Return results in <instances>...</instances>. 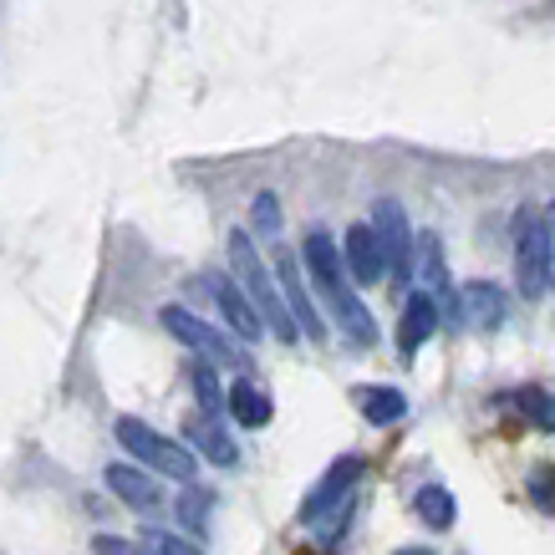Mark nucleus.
I'll use <instances>...</instances> for the list:
<instances>
[{
  "mask_svg": "<svg viewBox=\"0 0 555 555\" xmlns=\"http://www.w3.org/2000/svg\"><path fill=\"white\" fill-rule=\"evenodd\" d=\"M301 270L317 281V291L332 301V311H337L341 332L357 341V347H372L377 341V326H372V311L362 301H357L352 281H347V266H341V250L337 240L326 235V230H311L306 235V250H301Z\"/></svg>",
  "mask_w": 555,
  "mask_h": 555,
  "instance_id": "nucleus-1",
  "label": "nucleus"
},
{
  "mask_svg": "<svg viewBox=\"0 0 555 555\" xmlns=\"http://www.w3.org/2000/svg\"><path fill=\"white\" fill-rule=\"evenodd\" d=\"M230 266H235V286L250 296L260 326H270L281 341H301V332H296L286 301H281V291H275V275L266 270V260H260V250H255V240L245 235V230L230 235Z\"/></svg>",
  "mask_w": 555,
  "mask_h": 555,
  "instance_id": "nucleus-2",
  "label": "nucleus"
},
{
  "mask_svg": "<svg viewBox=\"0 0 555 555\" xmlns=\"http://www.w3.org/2000/svg\"><path fill=\"white\" fill-rule=\"evenodd\" d=\"M118 443L143 464V469L169 474V479H179V485H194V474H199V459L189 454L184 443H173L169 434L149 428L143 418H118Z\"/></svg>",
  "mask_w": 555,
  "mask_h": 555,
  "instance_id": "nucleus-3",
  "label": "nucleus"
},
{
  "mask_svg": "<svg viewBox=\"0 0 555 555\" xmlns=\"http://www.w3.org/2000/svg\"><path fill=\"white\" fill-rule=\"evenodd\" d=\"M158 321L169 326V337H179L184 347H194V352H199L209 367H250V357L240 352L235 341L224 337L219 326L199 321L194 311H184V306H164V311H158Z\"/></svg>",
  "mask_w": 555,
  "mask_h": 555,
  "instance_id": "nucleus-4",
  "label": "nucleus"
},
{
  "mask_svg": "<svg viewBox=\"0 0 555 555\" xmlns=\"http://www.w3.org/2000/svg\"><path fill=\"white\" fill-rule=\"evenodd\" d=\"M372 235L383 245V275L392 286H408V275H413V230H408L403 204L377 199V209H372Z\"/></svg>",
  "mask_w": 555,
  "mask_h": 555,
  "instance_id": "nucleus-5",
  "label": "nucleus"
},
{
  "mask_svg": "<svg viewBox=\"0 0 555 555\" xmlns=\"http://www.w3.org/2000/svg\"><path fill=\"white\" fill-rule=\"evenodd\" d=\"M275 291H281V301H286V311H291V321H296V332L301 337H311V341H326V321H321V311H317V301H311V291H306V270H301V260L291 250H281L275 255Z\"/></svg>",
  "mask_w": 555,
  "mask_h": 555,
  "instance_id": "nucleus-6",
  "label": "nucleus"
},
{
  "mask_svg": "<svg viewBox=\"0 0 555 555\" xmlns=\"http://www.w3.org/2000/svg\"><path fill=\"white\" fill-rule=\"evenodd\" d=\"M454 317L474 332H500L509 317V296L500 281H469V286L454 296Z\"/></svg>",
  "mask_w": 555,
  "mask_h": 555,
  "instance_id": "nucleus-7",
  "label": "nucleus"
},
{
  "mask_svg": "<svg viewBox=\"0 0 555 555\" xmlns=\"http://www.w3.org/2000/svg\"><path fill=\"white\" fill-rule=\"evenodd\" d=\"M515 281H520L525 301H540L545 296V235H540V219L520 215V230H515Z\"/></svg>",
  "mask_w": 555,
  "mask_h": 555,
  "instance_id": "nucleus-8",
  "label": "nucleus"
},
{
  "mask_svg": "<svg viewBox=\"0 0 555 555\" xmlns=\"http://www.w3.org/2000/svg\"><path fill=\"white\" fill-rule=\"evenodd\" d=\"M362 469H367V464H362V459H357V454L337 459L332 469L321 474V485L311 489V494H306L301 520H306V525H317L321 515H326V509H347V494H352V485H357V479H362Z\"/></svg>",
  "mask_w": 555,
  "mask_h": 555,
  "instance_id": "nucleus-9",
  "label": "nucleus"
},
{
  "mask_svg": "<svg viewBox=\"0 0 555 555\" xmlns=\"http://www.w3.org/2000/svg\"><path fill=\"white\" fill-rule=\"evenodd\" d=\"M209 291H215V306H219V317H224V326H230L240 341H255L260 332H266L260 317H255L250 296L235 286V275H209Z\"/></svg>",
  "mask_w": 555,
  "mask_h": 555,
  "instance_id": "nucleus-10",
  "label": "nucleus"
},
{
  "mask_svg": "<svg viewBox=\"0 0 555 555\" xmlns=\"http://www.w3.org/2000/svg\"><path fill=\"white\" fill-rule=\"evenodd\" d=\"M341 266L357 286H377L383 281V245L372 235V224H352L347 240H341Z\"/></svg>",
  "mask_w": 555,
  "mask_h": 555,
  "instance_id": "nucleus-11",
  "label": "nucleus"
},
{
  "mask_svg": "<svg viewBox=\"0 0 555 555\" xmlns=\"http://www.w3.org/2000/svg\"><path fill=\"white\" fill-rule=\"evenodd\" d=\"M438 317H443V311H438V301L428 296V291H413V296H408L403 326H398V347H403V357H413L423 341L434 337V332H438Z\"/></svg>",
  "mask_w": 555,
  "mask_h": 555,
  "instance_id": "nucleus-12",
  "label": "nucleus"
},
{
  "mask_svg": "<svg viewBox=\"0 0 555 555\" xmlns=\"http://www.w3.org/2000/svg\"><path fill=\"white\" fill-rule=\"evenodd\" d=\"M184 438L199 449L209 464H219V469H235L240 464V449H235V438L219 428V418H209V413H199V418H189L184 423Z\"/></svg>",
  "mask_w": 555,
  "mask_h": 555,
  "instance_id": "nucleus-13",
  "label": "nucleus"
},
{
  "mask_svg": "<svg viewBox=\"0 0 555 555\" xmlns=\"http://www.w3.org/2000/svg\"><path fill=\"white\" fill-rule=\"evenodd\" d=\"M107 489L133 509H158L164 505V489L153 485V474L133 469V464H113V469H107Z\"/></svg>",
  "mask_w": 555,
  "mask_h": 555,
  "instance_id": "nucleus-14",
  "label": "nucleus"
},
{
  "mask_svg": "<svg viewBox=\"0 0 555 555\" xmlns=\"http://www.w3.org/2000/svg\"><path fill=\"white\" fill-rule=\"evenodd\" d=\"M224 408H230V418H235L240 428H266V423H270V398L250 383V377H240V383L230 387Z\"/></svg>",
  "mask_w": 555,
  "mask_h": 555,
  "instance_id": "nucleus-15",
  "label": "nucleus"
},
{
  "mask_svg": "<svg viewBox=\"0 0 555 555\" xmlns=\"http://www.w3.org/2000/svg\"><path fill=\"white\" fill-rule=\"evenodd\" d=\"M357 408H362V418L387 428V423H398L408 413V398L398 387H357Z\"/></svg>",
  "mask_w": 555,
  "mask_h": 555,
  "instance_id": "nucleus-16",
  "label": "nucleus"
},
{
  "mask_svg": "<svg viewBox=\"0 0 555 555\" xmlns=\"http://www.w3.org/2000/svg\"><path fill=\"white\" fill-rule=\"evenodd\" d=\"M413 509H418V520L428 525V530H454V494L443 485H423L418 494H413Z\"/></svg>",
  "mask_w": 555,
  "mask_h": 555,
  "instance_id": "nucleus-17",
  "label": "nucleus"
},
{
  "mask_svg": "<svg viewBox=\"0 0 555 555\" xmlns=\"http://www.w3.org/2000/svg\"><path fill=\"white\" fill-rule=\"evenodd\" d=\"M515 408H520V413L535 423V428L555 434V398L545 392V387H520V392H515Z\"/></svg>",
  "mask_w": 555,
  "mask_h": 555,
  "instance_id": "nucleus-18",
  "label": "nucleus"
},
{
  "mask_svg": "<svg viewBox=\"0 0 555 555\" xmlns=\"http://www.w3.org/2000/svg\"><path fill=\"white\" fill-rule=\"evenodd\" d=\"M189 383H194V398H199V408L215 418L219 408H224V387H219V377H215V367L209 362H194L189 367Z\"/></svg>",
  "mask_w": 555,
  "mask_h": 555,
  "instance_id": "nucleus-19",
  "label": "nucleus"
},
{
  "mask_svg": "<svg viewBox=\"0 0 555 555\" xmlns=\"http://www.w3.org/2000/svg\"><path fill=\"white\" fill-rule=\"evenodd\" d=\"M209 505H215V494L189 485L184 494H179V520H184L194 535H204V530H209Z\"/></svg>",
  "mask_w": 555,
  "mask_h": 555,
  "instance_id": "nucleus-20",
  "label": "nucleus"
},
{
  "mask_svg": "<svg viewBox=\"0 0 555 555\" xmlns=\"http://www.w3.org/2000/svg\"><path fill=\"white\" fill-rule=\"evenodd\" d=\"M143 545H149V555H204L194 540L169 535V530H149V535H143Z\"/></svg>",
  "mask_w": 555,
  "mask_h": 555,
  "instance_id": "nucleus-21",
  "label": "nucleus"
},
{
  "mask_svg": "<svg viewBox=\"0 0 555 555\" xmlns=\"http://www.w3.org/2000/svg\"><path fill=\"white\" fill-rule=\"evenodd\" d=\"M250 224H255V230H266V235H275V230H281V204H275V194H255Z\"/></svg>",
  "mask_w": 555,
  "mask_h": 555,
  "instance_id": "nucleus-22",
  "label": "nucleus"
},
{
  "mask_svg": "<svg viewBox=\"0 0 555 555\" xmlns=\"http://www.w3.org/2000/svg\"><path fill=\"white\" fill-rule=\"evenodd\" d=\"M540 235H545V286H555V199L540 209Z\"/></svg>",
  "mask_w": 555,
  "mask_h": 555,
  "instance_id": "nucleus-23",
  "label": "nucleus"
},
{
  "mask_svg": "<svg viewBox=\"0 0 555 555\" xmlns=\"http://www.w3.org/2000/svg\"><path fill=\"white\" fill-rule=\"evenodd\" d=\"M92 551H98V555H149V545L122 540V535H98V540H92Z\"/></svg>",
  "mask_w": 555,
  "mask_h": 555,
  "instance_id": "nucleus-24",
  "label": "nucleus"
},
{
  "mask_svg": "<svg viewBox=\"0 0 555 555\" xmlns=\"http://www.w3.org/2000/svg\"><path fill=\"white\" fill-rule=\"evenodd\" d=\"M530 494H535L540 509H555V474L551 469H535V474H530Z\"/></svg>",
  "mask_w": 555,
  "mask_h": 555,
  "instance_id": "nucleus-25",
  "label": "nucleus"
},
{
  "mask_svg": "<svg viewBox=\"0 0 555 555\" xmlns=\"http://www.w3.org/2000/svg\"><path fill=\"white\" fill-rule=\"evenodd\" d=\"M398 555H428V551H398Z\"/></svg>",
  "mask_w": 555,
  "mask_h": 555,
  "instance_id": "nucleus-26",
  "label": "nucleus"
}]
</instances>
